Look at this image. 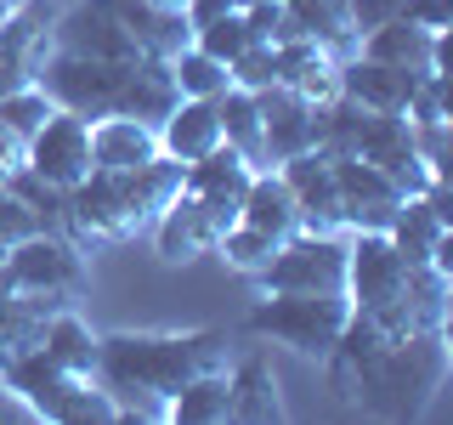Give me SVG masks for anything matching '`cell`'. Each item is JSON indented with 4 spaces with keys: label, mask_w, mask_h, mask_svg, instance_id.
Masks as SVG:
<instances>
[{
    "label": "cell",
    "mask_w": 453,
    "mask_h": 425,
    "mask_svg": "<svg viewBox=\"0 0 453 425\" xmlns=\"http://www.w3.org/2000/svg\"><path fill=\"white\" fill-rule=\"evenodd\" d=\"M323 368H329V386L351 403H363L368 414L419 420L431 408V397L442 391L453 352H448V329L386 335L368 312H351Z\"/></svg>",
    "instance_id": "obj_1"
},
{
    "label": "cell",
    "mask_w": 453,
    "mask_h": 425,
    "mask_svg": "<svg viewBox=\"0 0 453 425\" xmlns=\"http://www.w3.org/2000/svg\"><path fill=\"white\" fill-rule=\"evenodd\" d=\"M226 363L221 329L188 335H96V386L119 403V420H153L181 380Z\"/></svg>",
    "instance_id": "obj_2"
},
{
    "label": "cell",
    "mask_w": 453,
    "mask_h": 425,
    "mask_svg": "<svg viewBox=\"0 0 453 425\" xmlns=\"http://www.w3.org/2000/svg\"><path fill=\"white\" fill-rule=\"evenodd\" d=\"M181 170L188 165H176L170 153H153L148 165H131V170H91L63 198V233L80 250L148 233L153 216L181 193Z\"/></svg>",
    "instance_id": "obj_3"
},
{
    "label": "cell",
    "mask_w": 453,
    "mask_h": 425,
    "mask_svg": "<svg viewBox=\"0 0 453 425\" xmlns=\"http://www.w3.org/2000/svg\"><path fill=\"white\" fill-rule=\"evenodd\" d=\"M351 318L346 290H261V301L250 306L244 329L255 340L289 346L295 358H329V346L340 340Z\"/></svg>",
    "instance_id": "obj_4"
},
{
    "label": "cell",
    "mask_w": 453,
    "mask_h": 425,
    "mask_svg": "<svg viewBox=\"0 0 453 425\" xmlns=\"http://www.w3.org/2000/svg\"><path fill=\"white\" fill-rule=\"evenodd\" d=\"M0 380L23 397V408L35 420H57V425H108V420H119V403L96 386V375H68V368H57L40 346L23 352V358H12L0 368Z\"/></svg>",
    "instance_id": "obj_5"
},
{
    "label": "cell",
    "mask_w": 453,
    "mask_h": 425,
    "mask_svg": "<svg viewBox=\"0 0 453 425\" xmlns=\"http://www.w3.org/2000/svg\"><path fill=\"white\" fill-rule=\"evenodd\" d=\"M125 74H131V63H96V57L46 46V57L35 68V85L57 108L80 113V120H103V113H119L125 103Z\"/></svg>",
    "instance_id": "obj_6"
},
{
    "label": "cell",
    "mask_w": 453,
    "mask_h": 425,
    "mask_svg": "<svg viewBox=\"0 0 453 425\" xmlns=\"http://www.w3.org/2000/svg\"><path fill=\"white\" fill-rule=\"evenodd\" d=\"M0 283L23 290V295L74 301L85 290V255L68 233H28L18 244H6V255H0Z\"/></svg>",
    "instance_id": "obj_7"
},
{
    "label": "cell",
    "mask_w": 453,
    "mask_h": 425,
    "mask_svg": "<svg viewBox=\"0 0 453 425\" xmlns=\"http://www.w3.org/2000/svg\"><path fill=\"white\" fill-rule=\"evenodd\" d=\"M238 221V198H210V193H188L181 188L170 205L153 216V250H159V261L181 267L193 261V255H210L221 244V233Z\"/></svg>",
    "instance_id": "obj_8"
},
{
    "label": "cell",
    "mask_w": 453,
    "mask_h": 425,
    "mask_svg": "<svg viewBox=\"0 0 453 425\" xmlns=\"http://www.w3.org/2000/svg\"><path fill=\"white\" fill-rule=\"evenodd\" d=\"M255 278H261V290H346V238L289 233Z\"/></svg>",
    "instance_id": "obj_9"
},
{
    "label": "cell",
    "mask_w": 453,
    "mask_h": 425,
    "mask_svg": "<svg viewBox=\"0 0 453 425\" xmlns=\"http://www.w3.org/2000/svg\"><path fill=\"white\" fill-rule=\"evenodd\" d=\"M408 283V261L396 255V244L386 233H351L346 244V301L351 312H368V318H386L391 301Z\"/></svg>",
    "instance_id": "obj_10"
},
{
    "label": "cell",
    "mask_w": 453,
    "mask_h": 425,
    "mask_svg": "<svg viewBox=\"0 0 453 425\" xmlns=\"http://www.w3.org/2000/svg\"><path fill=\"white\" fill-rule=\"evenodd\" d=\"M334 165V193H340V216H346V233H386L396 205H403V188L386 176V170H374L368 159L357 153H329Z\"/></svg>",
    "instance_id": "obj_11"
},
{
    "label": "cell",
    "mask_w": 453,
    "mask_h": 425,
    "mask_svg": "<svg viewBox=\"0 0 453 425\" xmlns=\"http://www.w3.org/2000/svg\"><path fill=\"white\" fill-rule=\"evenodd\" d=\"M51 46L74 51V57H96V63H136V57H148L131 40V28L108 12V0H80V6L57 12L51 18Z\"/></svg>",
    "instance_id": "obj_12"
},
{
    "label": "cell",
    "mask_w": 453,
    "mask_h": 425,
    "mask_svg": "<svg viewBox=\"0 0 453 425\" xmlns=\"http://www.w3.org/2000/svg\"><path fill=\"white\" fill-rule=\"evenodd\" d=\"M23 165L35 170V176H46L51 188H74V182L91 176V120H80V113L57 108L46 125H40L35 136H28V153Z\"/></svg>",
    "instance_id": "obj_13"
},
{
    "label": "cell",
    "mask_w": 453,
    "mask_h": 425,
    "mask_svg": "<svg viewBox=\"0 0 453 425\" xmlns=\"http://www.w3.org/2000/svg\"><path fill=\"white\" fill-rule=\"evenodd\" d=\"M283 176V188L295 193V210H301V233H346V216H340V193H334V165L323 148H306L295 159L273 165Z\"/></svg>",
    "instance_id": "obj_14"
},
{
    "label": "cell",
    "mask_w": 453,
    "mask_h": 425,
    "mask_svg": "<svg viewBox=\"0 0 453 425\" xmlns=\"http://www.w3.org/2000/svg\"><path fill=\"white\" fill-rule=\"evenodd\" d=\"M357 51L391 68H414V74H448V28H419L408 18L380 23L374 35L357 40Z\"/></svg>",
    "instance_id": "obj_15"
},
{
    "label": "cell",
    "mask_w": 453,
    "mask_h": 425,
    "mask_svg": "<svg viewBox=\"0 0 453 425\" xmlns=\"http://www.w3.org/2000/svg\"><path fill=\"white\" fill-rule=\"evenodd\" d=\"M419 74L414 68H391V63H374V57L351 51L340 57V97L357 108H374V113H403L408 97H414Z\"/></svg>",
    "instance_id": "obj_16"
},
{
    "label": "cell",
    "mask_w": 453,
    "mask_h": 425,
    "mask_svg": "<svg viewBox=\"0 0 453 425\" xmlns=\"http://www.w3.org/2000/svg\"><path fill=\"white\" fill-rule=\"evenodd\" d=\"M46 46H51V12H40L35 0L12 18H0V97L18 91V85H35Z\"/></svg>",
    "instance_id": "obj_17"
},
{
    "label": "cell",
    "mask_w": 453,
    "mask_h": 425,
    "mask_svg": "<svg viewBox=\"0 0 453 425\" xmlns=\"http://www.w3.org/2000/svg\"><path fill=\"white\" fill-rule=\"evenodd\" d=\"M255 103H261L266 165H283V159H295V153L318 148V142H311V103L306 97H295L289 85H266V91H255Z\"/></svg>",
    "instance_id": "obj_18"
},
{
    "label": "cell",
    "mask_w": 453,
    "mask_h": 425,
    "mask_svg": "<svg viewBox=\"0 0 453 425\" xmlns=\"http://www.w3.org/2000/svg\"><path fill=\"white\" fill-rule=\"evenodd\" d=\"M283 40H311V46H323L329 57L357 51V35H351L340 0H283V23H278L273 46H283Z\"/></svg>",
    "instance_id": "obj_19"
},
{
    "label": "cell",
    "mask_w": 453,
    "mask_h": 425,
    "mask_svg": "<svg viewBox=\"0 0 453 425\" xmlns=\"http://www.w3.org/2000/svg\"><path fill=\"white\" fill-rule=\"evenodd\" d=\"M159 153V125L131 120V113H103L91 120V170H131Z\"/></svg>",
    "instance_id": "obj_20"
},
{
    "label": "cell",
    "mask_w": 453,
    "mask_h": 425,
    "mask_svg": "<svg viewBox=\"0 0 453 425\" xmlns=\"http://www.w3.org/2000/svg\"><path fill=\"white\" fill-rule=\"evenodd\" d=\"M210 148H221L216 97H181L159 120V153H170L176 165H193V159H204Z\"/></svg>",
    "instance_id": "obj_21"
},
{
    "label": "cell",
    "mask_w": 453,
    "mask_h": 425,
    "mask_svg": "<svg viewBox=\"0 0 453 425\" xmlns=\"http://www.w3.org/2000/svg\"><path fill=\"white\" fill-rule=\"evenodd\" d=\"M386 238L396 244V255H403L408 267H425V261H436V255H442V244L453 238V221H448L425 193H414V198H403V205H396Z\"/></svg>",
    "instance_id": "obj_22"
},
{
    "label": "cell",
    "mask_w": 453,
    "mask_h": 425,
    "mask_svg": "<svg viewBox=\"0 0 453 425\" xmlns=\"http://www.w3.org/2000/svg\"><path fill=\"white\" fill-rule=\"evenodd\" d=\"M108 12L131 28V40H136L142 51H148V57H165V63L193 40L181 6H159V0H108Z\"/></svg>",
    "instance_id": "obj_23"
},
{
    "label": "cell",
    "mask_w": 453,
    "mask_h": 425,
    "mask_svg": "<svg viewBox=\"0 0 453 425\" xmlns=\"http://www.w3.org/2000/svg\"><path fill=\"white\" fill-rule=\"evenodd\" d=\"M278 85H289L295 97H306L311 108L340 97V57H329L311 40H283L278 46Z\"/></svg>",
    "instance_id": "obj_24"
},
{
    "label": "cell",
    "mask_w": 453,
    "mask_h": 425,
    "mask_svg": "<svg viewBox=\"0 0 453 425\" xmlns=\"http://www.w3.org/2000/svg\"><path fill=\"white\" fill-rule=\"evenodd\" d=\"M226 414H233V380H226V363L181 380V386L165 397V408H159V420H170V425H226Z\"/></svg>",
    "instance_id": "obj_25"
},
{
    "label": "cell",
    "mask_w": 453,
    "mask_h": 425,
    "mask_svg": "<svg viewBox=\"0 0 453 425\" xmlns=\"http://www.w3.org/2000/svg\"><path fill=\"white\" fill-rule=\"evenodd\" d=\"M226 380H233V425H278L283 420V397H278V375L273 363L261 358V352H250V358H238L226 368Z\"/></svg>",
    "instance_id": "obj_26"
},
{
    "label": "cell",
    "mask_w": 453,
    "mask_h": 425,
    "mask_svg": "<svg viewBox=\"0 0 453 425\" xmlns=\"http://www.w3.org/2000/svg\"><path fill=\"white\" fill-rule=\"evenodd\" d=\"M57 306H68V301H57V295H23V290H6V283H0V368L40 346L46 318Z\"/></svg>",
    "instance_id": "obj_27"
},
{
    "label": "cell",
    "mask_w": 453,
    "mask_h": 425,
    "mask_svg": "<svg viewBox=\"0 0 453 425\" xmlns=\"http://www.w3.org/2000/svg\"><path fill=\"white\" fill-rule=\"evenodd\" d=\"M238 221L261 227V233H273V238L301 233V210H295V193L283 188V176H278L273 165H261V170L250 176L244 198H238Z\"/></svg>",
    "instance_id": "obj_28"
},
{
    "label": "cell",
    "mask_w": 453,
    "mask_h": 425,
    "mask_svg": "<svg viewBox=\"0 0 453 425\" xmlns=\"http://www.w3.org/2000/svg\"><path fill=\"white\" fill-rule=\"evenodd\" d=\"M40 352H46L57 368H68V375H91L96 368V335H91V323H85L74 306H57L46 318Z\"/></svg>",
    "instance_id": "obj_29"
},
{
    "label": "cell",
    "mask_w": 453,
    "mask_h": 425,
    "mask_svg": "<svg viewBox=\"0 0 453 425\" xmlns=\"http://www.w3.org/2000/svg\"><path fill=\"white\" fill-rule=\"evenodd\" d=\"M216 125H221V142L233 153H244L255 170L266 165V148H261V103H255V91H244V85H226V91L216 97Z\"/></svg>",
    "instance_id": "obj_30"
},
{
    "label": "cell",
    "mask_w": 453,
    "mask_h": 425,
    "mask_svg": "<svg viewBox=\"0 0 453 425\" xmlns=\"http://www.w3.org/2000/svg\"><path fill=\"white\" fill-rule=\"evenodd\" d=\"M250 176H255V165L221 142V148H210L204 159H193L188 170H181V188H188V193H210V198H244Z\"/></svg>",
    "instance_id": "obj_31"
},
{
    "label": "cell",
    "mask_w": 453,
    "mask_h": 425,
    "mask_svg": "<svg viewBox=\"0 0 453 425\" xmlns=\"http://www.w3.org/2000/svg\"><path fill=\"white\" fill-rule=\"evenodd\" d=\"M170 80H176V97H221L226 85H233L226 63H216V57L204 46H193V40L170 57Z\"/></svg>",
    "instance_id": "obj_32"
},
{
    "label": "cell",
    "mask_w": 453,
    "mask_h": 425,
    "mask_svg": "<svg viewBox=\"0 0 453 425\" xmlns=\"http://www.w3.org/2000/svg\"><path fill=\"white\" fill-rule=\"evenodd\" d=\"M283 244V238H273V233H261V227H250V221H233L221 233V244H216V255L233 273H244V278H255L266 261H273V250Z\"/></svg>",
    "instance_id": "obj_33"
},
{
    "label": "cell",
    "mask_w": 453,
    "mask_h": 425,
    "mask_svg": "<svg viewBox=\"0 0 453 425\" xmlns=\"http://www.w3.org/2000/svg\"><path fill=\"white\" fill-rule=\"evenodd\" d=\"M51 113H57V103H51L46 91H40V85H18V91L0 97V125H6L12 136H23V142L35 136L40 125L51 120Z\"/></svg>",
    "instance_id": "obj_34"
},
{
    "label": "cell",
    "mask_w": 453,
    "mask_h": 425,
    "mask_svg": "<svg viewBox=\"0 0 453 425\" xmlns=\"http://www.w3.org/2000/svg\"><path fill=\"white\" fill-rule=\"evenodd\" d=\"M193 46H204L216 63H233L244 46H255V40H250V23H244V6L226 12V18H216V23H204V28H193Z\"/></svg>",
    "instance_id": "obj_35"
},
{
    "label": "cell",
    "mask_w": 453,
    "mask_h": 425,
    "mask_svg": "<svg viewBox=\"0 0 453 425\" xmlns=\"http://www.w3.org/2000/svg\"><path fill=\"white\" fill-rule=\"evenodd\" d=\"M226 74H233V85H244V91L278 85V46L273 40H255V46H244L233 63H226Z\"/></svg>",
    "instance_id": "obj_36"
},
{
    "label": "cell",
    "mask_w": 453,
    "mask_h": 425,
    "mask_svg": "<svg viewBox=\"0 0 453 425\" xmlns=\"http://www.w3.org/2000/svg\"><path fill=\"white\" fill-rule=\"evenodd\" d=\"M28 233H46V227H40L35 210L0 182V244H18V238H28Z\"/></svg>",
    "instance_id": "obj_37"
},
{
    "label": "cell",
    "mask_w": 453,
    "mask_h": 425,
    "mask_svg": "<svg viewBox=\"0 0 453 425\" xmlns=\"http://www.w3.org/2000/svg\"><path fill=\"white\" fill-rule=\"evenodd\" d=\"M346 6V23H351V35H374L380 23H391V18H403V0H340Z\"/></svg>",
    "instance_id": "obj_38"
},
{
    "label": "cell",
    "mask_w": 453,
    "mask_h": 425,
    "mask_svg": "<svg viewBox=\"0 0 453 425\" xmlns=\"http://www.w3.org/2000/svg\"><path fill=\"white\" fill-rule=\"evenodd\" d=\"M403 18L419 28H453V0H403Z\"/></svg>",
    "instance_id": "obj_39"
},
{
    "label": "cell",
    "mask_w": 453,
    "mask_h": 425,
    "mask_svg": "<svg viewBox=\"0 0 453 425\" xmlns=\"http://www.w3.org/2000/svg\"><path fill=\"white\" fill-rule=\"evenodd\" d=\"M238 6H244V0H181V18H188V28H204V23H216Z\"/></svg>",
    "instance_id": "obj_40"
},
{
    "label": "cell",
    "mask_w": 453,
    "mask_h": 425,
    "mask_svg": "<svg viewBox=\"0 0 453 425\" xmlns=\"http://www.w3.org/2000/svg\"><path fill=\"white\" fill-rule=\"evenodd\" d=\"M23 153H28V142H23V136H12L6 125H0V182H6L12 170L23 165Z\"/></svg>",
    "instance_id": "obj_41"
},
{
    "label": "cell",
    "mask_w": 453,
    "mask_h": 425,
    "mask_svg": "<svg viewBox=\"0 0 453 425\" xmlns=\"http://www.w3.org/2000/svg\"><path fill=\"white\" fill-rule=\"evenodd\" d=\"M0 420H28V408H23V397L0 380Z\"/></svg>",
    "instance_id": "obj_42"
},
{
    "label": "cell",
    "mask_w": 453,
    "mask_h": 425,
    "mask_svg": "<svg viewBox=\"0 0 453 425\" xmlns=\"http://www.w3.org/2000/svg\"><path fill=\"white\" fill-rule=\"evenodd\" d=\"M159 6H181V0H159Z\"/></svg>",
    "instance_id": "obj_43"
},
{
    "label": "cell",
    "mask_w": 453,
    "mask_h": 425,
    "mask_svg": "<svg viewBox=\"0 0 453 425\" xmlns=\"http://www.w3.org/2000/svg\"><path fill=\"white\" fill-rule=\"evenodd\" d=\"M0 255H6V244H0Z\"/></svg>",
    "instance_id": "obj_44"
}]
</instances>
